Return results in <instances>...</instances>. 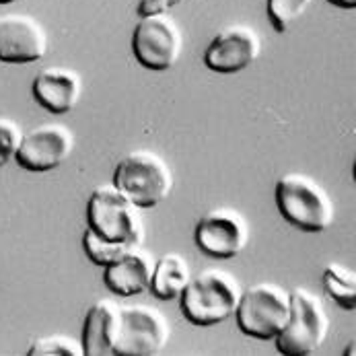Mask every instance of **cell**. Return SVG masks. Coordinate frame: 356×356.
<instances>
[{"instance_id": "obj_21", "label": "cell", "mask_w": 356, "mask_h": 356, "mask_svg": "<svg viewBox=\"0 0 356 356\" xmlns=\"http://www.w3.org/2000/svg\"><path fill=\"white\" fill-rule=\"evenodd\" d=\"M184 0H140L138 6H136V15L143 19V17H149V15H156V13H167L169 8L181 4Z\"/></svg>"}, {"instance_id": "obj_14", "label": "cell", "mask_w": 356, "mask_h": 356, "mask_svg": "<svg viewBox=\"0 0 356 356\" xmlns=\"http://www.w3.org/2000/svg\"><path fill=\"white\" fill-rule=\"evenodd\" d=\"M35 102L54 115H64L76 107L83 95V79L76 70L64 66L44 68L31 85Z\"/></svg>"}, {"instance_id": "obj_3", "label": "cell", "mask_w": 356, "mask_h": 356, "mask_svg": "<svg viewBox=\"0 0 356 356\" xmlns=\"http://www.w3.org/2000/svg\"><path fill=\"white\" fill-rule=\"evenodd\" d=\"M239 297V280L227 270L210 268L190 278L179 295V307L192 325L210 327L227 321L235 313Z\"/></svg>"}, {"instance_id": "obj_5", "label": "cell", "mask_w": 356, "mask_h": 356, "mask_svg": "<svg viewBox=\"0 0 356 356\" xmlns=\"http://www.w3.org/2000/svg\"><path fill=\"white\" fill-rule=\"evenodd\" d=\"M291 293V315L286 325L274 338L278 353L286 356H309L323 346L330 336L332 321L323 301L305 286Z\"/></svg>"}, {"instance_id": "obj_22", "label": "cell", "mask_w": 356, "mask_h": 356, "mask_svg": "<svg viewBox=\"0 0 356 356\" xmlns=\"http://www.w3.org/2000/svg\"><path fill=\"white\" fill-rule=\"evenodd\" d=\"M327 2H332L334 6L346 8V10H353V8H356V0H327Z\"/></svg>"}, {"instance_id": "obj_19", "label": "cell", "mask_w": 356, "mask_h": 356, "mask_svg": "<svg viewBox=\"0 0 356 356\" xmlns=\"http://www.w3.org/2000/svg\"><path fill=\"white\" fill-rule=\"evenodd\" d=\"M83 344L70 336H46V338H38L31 348L29 356H83Z\"/></svg>"}, {"instance_id": "obj_4", "label": "cell", "mask_w": 356, "mask_h": 356, "mask_svg": "<svg viewBox=\"0 0 356 356\" xmlns=\"http://www.w3.org/2000/svg\"><path fill=\"white\" fill-rule=\"evenodd\" d=\"M113 186L140 210L163 202L173 188V173L163 156L153 151L126 154L113 171Z\"/></svg>"}, {"instance_id": "obj_8", "label": "cell", "mask_w": 356, "mask_h": 356, "mask_svg": "<svg viewBox=\"0 0 356 356\" xmlns=\"http://www.w3.org/2000/svg\"><path fill=\"white\" fill-rule=\"evenodd\" d=\"M132 51L147 70H169L184 51V33L167 13L143 17L132 33Z\"/></svg>"}, {"instance_id": "obj_23", "label": "cell", "mask_w": 356, "mask_h": 356, "mask_svg": "<svg viewBox=\"0 0 356 356\" xmlns=\"http://www.w3.org/2000/svg\"><path fill=\"white\" fill-rule=\"evenodd\" d=\"M10 2H15V0H0V4H10Z\"/></svg>"}, {"instance_id": "obj_10", "label": "cell", "mask_w": 356, "mask_h": 356, "mask_svg": "<svg viewBox=\"0 0 356 356\" xmlns=\"http://www.w3.org/2000/svg\"><path fill=\"white\" fill-rule=\"evenodd\" d=\"M50 48L46 27L27 13L0 15V62L31 64L40 62Z\"/></svg>"}, {"instance_id": "obj_13", "label": "cell", "mask_w": 356, "mask_h": 356, "mask_svg": "<svg viewBox=\"0 0 356 356\" xmlns=\"http://www.w3.org/2000/svg\"><path fill=\"white\" fill-rule=\"evenodd\" d=\"M153 270V254L138 245L105 266L103 282L115 297H138L149 291Z\"/></svg>"}, {"instance_id": "obj_1", "label": "cell", "mask_w": 356, "mask_h": 356, "mask_svg": "<svg viewBox=\"0 0 356 356\" xmlns=\"http://www.w3.org/2000/svg\"><path fill=\"white\" fill-rule=\"evenodd\" d=\"M85 218L83 250L95 266L105 268L145 241L140 208L130 202L113 184L99 186L91 192Z\"/></svg>"}, {"instance_id": "obj_17", "label": "cell", "mask_w": 356, "mask_h": 356, "mask_svg": "<svg viewBox=\"0 0 356 356\" xmlns=\"http://www.w3.org/2000/svg\"><path fill=\"white\" fill-rule=\"evenodd\" d=\"M323 289L325 293L346 311H355L356 307V274L355 270L332 261L323 270Z\"/></svg>"}, {"instance_id": "obj_6", "label": "cell", "mask_w": 356, "mask_h": 356, "mask_svg": "<svg viewBox=\"0 0 356 356\" xmlns=\"http://www.w3.org/2000/svg\"><path fill=\"white\" fill-rule=\"evenodd\" d=\"M237 327L255 340H274L291 315V293L276 282H259L241 291L235 309Z\"/></svg>"}, {"instance_id": "obj_7", "label": "cell", "mask_w": 356, "mask_h": 356, "mask_svg": "<svg viewBox=\"0 0 356 356\" xmlns=\"http://www.w3.org/2000/svg\"><path fill=\"white\" fill-rule=\"evenodd\" d=\"M171 327L163 311L151 305L120 307L115 356H156L169 342Z\"/></svg>"}, {"instance_id": "obj_2", "label": "cell", "mask_w": 356, "mask_h": 356, "mask_svg": "<svg viewBox=\"0 0 356 356\" xmlns=\"http://www.w3.org/2000/svg\"><path fill=\"white\" fill-rule=\"evenodd\" d=\"M276 206L282 218L303 233H323L334 225L336 206L327 190L305 173H286L276 181Z\"/></svg>"}, {"instance_id": "obj_18", "label": "cell", "mask_w": 356, "mask_h": 356, "mask_svg": "<svg viewBox=\"0 0 356 356\" xmlns=\"http://www.w3.org/2000/svg\"><path fill=\"white\" fill-rule=\"evenodd\" d=\"M311 2L313 0H268L266 10H268V19L274 31L284 33L297 19L305 15Z\"/></svg>"}, {"instance_id": "obj_15", "label": "cell", "mask_w": 356, "mask_h": 356, "mask_svg": "<svg viewBox=\"0 0 356 356\" xmlns=\"http://www.w3.org/2000/svg\"><path fill=\"white\" fill-rule=\"evenodd\" d=\"M120 307L118 303L102 299L87 311L83 323V353L85 356L113 355V342L118 336Z\"/></svg>"}, {"instance_id": "obj_9", "label": "cell", "mask_w": 356, "mask_h": 356, "mask_svg": "<svg viewBox=\"0 0 356 356\" xmlns=\"http://www.w3.org/2000/svg\"><path fill=\"white\" fill-rule=\"evenodd\" d=\"M250 222L233 208H216L196 222L194 241L212 259H233L250 245Z\"/></svg>"}, {"instance_id": "obj_12", "label": "cell", "mask_w": 356, "mask_h": 356, "mask_svg": "<svg viewBox=\"0 0 356 356\" xmlns=\"http://www.w3.org/2000/svg\"><path fill=\"white\" fill-rule=\"evenodd\" d=\"M261 54V38L254 27L229 25L204 50V66L212 72L233 74L250 68Z\"/></svg>"}, {"instance_id": "obj_20", "label": "cell", "mask_w": 356, "mask_h": 356, "mask_svg": "<svg viewBox=\"0 0 356 356\" xmlns=\"http://www.w3.org/2000/svg\"><path fill=\"white\" fill-rule=\"evenodd\" d=\"M21 140H23L21 124L10 118H0V167H4L10 159H15Z\"/></svg>"}, {"instance_id": "obj_11", "label": "cell", "mask_w": 356, "mask_h": 356, "mask_svg": "<svg viewBox=\"0 0 356 356\" xmlns=\"http://www.w3.org/2000/svg\"><path fill=\"white\" fill-rule=\"evenodd\" d=\"M74 149V134L64 124H42L23 134V140L15 153L19 167L46 173L60 167Z\"/></svg>"}, {"instance_id": "obj_16", "label": "cell", "mask_w": 356, "mask_h": 356, "mask_svg": "<svg viewBox=\"0 0 356 356\" xmlns=\"http://www.w3.org/2000/svg\"><path fill=\"white\" fill-rule=\"evenodd\" d=\"M192 272L190 264L181 254H165L154 259L153 278H151V295L159 301L179 299L181 291L190 282Z\"/></svg>"}]
</instances>
